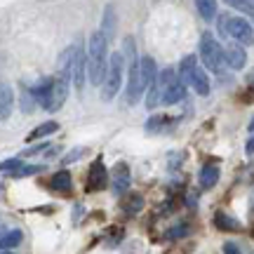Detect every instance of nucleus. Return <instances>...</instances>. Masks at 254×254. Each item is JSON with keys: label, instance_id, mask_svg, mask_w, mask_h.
<instances>
[{"label": "nucleus", "instance_id": "obj_1", "mask_svg": "<svg viewBox=\"0 0 254 254\" xmlns=\"http://www.w3.org/2000/svg\"><path fill=\"white\" fill-rule=\"evenodd\" d=\"M106 55H109V38L101 31H94L87 43V80L94 87H99L106 78V68H109Z\"/></svg>", "mask_w": 254, "mask_h": 254}, {"label": "nucleus", "instance_id": "obj_2", "mask_svg": "<svg viewBox=\"0 0 254 254\" xmlns=\"http://www.w3.org/2000/svg\"><path fill=\"white\" fill-rule=\"evenodd\" d=\"M125 47L127 57H129V73H127V92H125V104L127 106H134L136 101L141 99L144 94V82H141V68H139V62H136V50H134V40L132 38H125Z\"/></svg>", "mask_w": 254, "mask_h": 254}, {"label": "nucleus", "instance_id": "obj_3", "mask_svg": "<svg viewBox=\"0 0 254 254\" xmlns=\"http://www.w3.org/2000/svg\"><path fill=\"white\" fill-rule=\"evenodd\" d=\"M123 71H125V57H123V52H113L109 59L106 78L101 82V99L104 101H111L118 94L120 85H123Z\"/></svg>", "mask_w": 254, "mask_h": 254}, {"label": "nucleus", "instance_id": "obj_4", "mask_svg": "<svg viewBox=\"0 0 254 254\" xmlns=\"http://www.w3.org/2000/svg\"><path fill=\"white\" fill-rule=\"evenodd\" d=\"M219 31L224 36L233 38L238 45H252L254 43V28L243 17H228V14H224L219 19Z\"/></svg>", "mask_w": 254, "mask_h": 254}, {"label": "nucleus", "instance_id": "obj_5", "mask_svg": "<svg viewBox=\"0 0 254 254\" xmlns=\"http://www.w3.org/2000/svg\"><path fill=\"white\" fill-rule=\"evenodd\" d=\"M200 59L205 64V68L212 73H221L224 71V47L217 43V38L212 36V33H202L200 38Z\"/></svg>", "mask_w": 254, "mask_h": 254}, {"label": "nucleus", "instance_id": "obj_6", "mask_svg": "<svg viewBox=\"0 0 254 254\" xmlns=\"http://www.w3.org/2000/svg\"><path fill=\"white\" fill-rule=\"evenodd\" d=\"M82 59H85V55H82V50H80V43L66 47L64 55L59 57V78H64L66 82L73 80L75 68H78V64H80Z\"/></svg>", "mask_w": 254, "mask_h": 254}, {"label": "nucleus", "instance_id": "obj_7", "mask_svg": "<svg viewBox=\"0 0 254 254\" xmlns=\"http://www.w3.org/2000/svg\"><path fill=\"white\" fill-rule=\"evenodd\" d=\"M106 184H109L106 167H104L101 160H94L90 167V174H87V190H101V189H106Z\"/></svg>", "mask_w": 254, "mask_h": 254}, {"label": "nucleus", "instance_id": "obj_8", "mask_svg": "<svg viewBox=\"0 0 254 254\" xmlns=\"http://www.w3.org/2000/svg\"><path fill=\"white\" fill-rule=\"evenodd\" d=\"M111 189L116 195H123L129 189V167L125 163H118L111 172Z\"/></svg>", "mask_w": 254, "mask_h": 254}, {"label": "nucleus", "instance_id": "obj_9", "mask_svg": "<svg viewBox=\"0 0 254 254\" xmlns=\"http://www.w3.org/2000/svg\"><path fill=\"white\" fill-rule=\"evenodd\" d=\"M52 90H55V78H43V80L33 85V99L40 104L45 111H50V101H52Z\"/></svg>", "mask_w": 254, "mask_h": 254}, {"label": "nucleus", "instance_id": "obj_10", "mask_svg": "<svg viewBox=\"0 0 254 254\" xmlns=\"http://www.w3.org/2000/svg\"><path fill=\"white\" fill-rule=\"evenodd\" d=\"M224 62H226V66H231V68H236V71H240L243 66L247 64V52L243 45H238V43H231V45L224 47Z\"/></svg>", "mask_w": 254, "mask_h": 254}, {"label": "nucleus", "instance_id": "obj_11", "mask_svg": "<svg viewBox=\"0 0 254 254\" xmlns=\"http://www.w3.org/2000/svg\"><path fill=\"white\" fill-rule=\"evenodd\" d=\"M186 85H190L193 90L198 92L200 97H207L209 94V75H207V71H202L200 66H195L193 71L189 73V78H186Z\"/></svg>", "mask_w": 254, "mask_h": 254}, {"label": "nucleus", "instance_id": "obj_12", "mask_svg": "<svg viewBox=\"0 0 254 254\" xmlns=\"http://www.w3.org/2000/svg\"><path fill=\"white\" fill-rule=\"evenodd\" d=\"M139 68H141V82H144V90H153L155 80H158V68H155L153 57H141L139 59Z\"/></svg>", "mask_w": 254, "mask_h": 254}, {"label": "nucleus", "instance_id": "obj_13", "mask_svg": "<svg viewBox=\"0 0 254 254\" xmlns=\"http://www.w3.org/2000/svg\"><path fill=\"white\" fill-rule=\"evenodd\" d=\"M14 106V92L9 87V82L0 80V120H7Z\"/></svg>", "mask_w": 254, "mask_h": 254}, {"label": "nucleus", "instance_id": "obj_14", "mask_svg": "<svg viewBox=\"0 0 254 254\" xmlns=\"http://www.w3.org/2000/svg\"><path fill=\"white\" fill-rule=\"evenodd\" d=\"M68 97V82L64 78H55V90H52V101H50V111H59L64 101Z\"/></svg>", "mask_w": 254, "mask_h": 254}, {"label": "nucleus", "instance_id": "obj_15", "mask_svg": "<svg viewBox=\"0 0 254 254\" xmlns=\"http://www.w3.org/2000/svg\"><path fill=\"white\" fill-rule=\"evenodd\" d=\"M200 189H212V186H217L219 182V167L217 165H205L202 170H200Z\"/></svg>", "mask_w": 254, "mask_h": 254}, {"label": "nucleus", "instance_id": "obj_16", "mask_svg": "<svg viewBox=\"0 0 254 254\" xmlns=\"http://www.w3.org/2000/svg\"><path fill=\"white\" fill-rule=\"evenodd\" d=\"M184 97H186V90H184V82H172L167 90L163 92V104H167V106H172V104H177V101H182Z\"/></svg>", "mask_w": 254, "mask_h": 254}, {"label": "nucleus", "instance_id": "obj_17", "mask_svg": "<svg viewBox=\"0 0 254 254\" xmlns=\"http://www.w3.org/2000/svg\"><path fill=\"white\" fill-rule=\"evenodd\" d=\"M21 231L19 228H14V231H7V233H2L0 236V252H9L12 247H17L19 243H21Z\"/></svg>", "mask_w": 254, "mask_h": 254}, {"label": "nucleus", "instance_id": "obj_18", "mask_svg": "<svg viewBox=\"0 0 254 254\" xmlns=\"http://www.w3.org/2000/svg\"><path fill=\"white\" fill-rule=\"evenodd\" d=\"M195 7H198V14L205 21H212L217 17V0H195Z\"/></svg>", "mask_w": 254, "mask_h": 254}, {"label": "nucleus", "instance_id": "obj_19", "mask_svg": "<svg viewBox=\"0 0 254 254\" xmlns=\"http://www.w3.org/2000/svg\"><path fill=\"white\" fill-rule=\"evenodd\" d=\"M52 189L55 190H62V193H66V190H71L73 186V179H71V172H66V170H62V172H57L55 177H52Z\"/></svg>", "mask_w": 254, "mask_h": 254}, {"label": "nucleus", "instance_id": "obj_20", "mask_svg": "<svg viewBox=\"0 0 254 254\" xmlns=\"http://www.w3.org/2000/svg\"><path fill=\"white\" fill-rule=\"evenodd\" d=\"M57 129H59V123H55V120H50V123H43L40 127H36L31 134L26 136L28 141H33V139H40V136H47V134H55Z\"/></svg>", "mask_w": 254, "mask_h": 254}, {"label": "nucleus", "instance_id": "obj_21", "mask_svg": "<svg viewBox=\"0 0 254 254\" xmlns=\"http://www.w3.org/2000/svg\"><path fill=\"white\" fill-rule=\"evenodd\" d=\"M214 224H217V228H221V231H240V224H238L233 217L224 214V212H217Z\"/></svg>", "mask_w": 254, "mask_h": 254}, {"label": "nucleus", "instance_id": "obj_22", "mask_svg": "<svg viewBox=\"0 0 254 254\" xmlns=\"http://www.w3.org/2000/svg\"><path fill=\"white\" fill-rule=\"evenodd\" d=\"M226 5H231L233 9L243 12V14L254 17V0H226Z\"/></svg>", "mask_w": 254, "mask_h": 254}, {"label": "nucleus", "instance_id": "obj_23", "mask_svg": "<svg viewBox=\"0 0 254 254\" xmlns=\"http://www.w3.org/2000/svg\"><path fill=\"white\" fill-rule=\"evenodd\" d=\"M113 31H116V14H113V7L109 5V7H106V14H104V31H101V33L106 38H111Z\"/></svg>", "mask_w": 254, "mask_h": 254}, {"label": "nucleus", "instance_id": "obj_24", "mask_svg": "<svg viewBox=\"0 0 254 254\" xmlns=\"http://www.w3.org/2000/svg\"><path fill=\"white\" fill-rule=\"evenodd\" d=\"M21 160H19V158H9V160H2V163H0V172L2 174H12V177H14V172H19V170H21Z\"/></svg>", "mask_w": 254, "mask_h": 254}, {"label": "nucleus", "instance_id": "obj_25", "mask_svg": "<svg viewBox=\"0 0 254 254\" xmlns=\"http://www.w3.org/2000/svg\"><path fill=\"white\" fill-rule=\"evenodd\" d=\"M141 209V195H132L129 198V212H139Z\"/></svg>", "mask_w": 254, "mask_h": 254}, {"label": "nucleus", "instance_id": "obj_26", "mask_svg": "<svg viewBox=\"0 0 254 254\" xmlns=\"http://www.w3.org/2000/svg\"><path fill=\"white\" fill-rule=\"evenodd\" d=\"M224 254H243V252L238 250L236 243H226V245H224Z\"/></svg>", "mask_w": 254, "mask_h": 254}, {"label": "nucleus", "instance_id": "obj_27", "mask_svg": "<svg viewBox=\"0 0 254 254\" xmlns=\"http://www.w3.org/2000/svg\"><path fill=\"white\" fill-rule=\"evenodd\" d=\"M80 155H82V148H78V151H73V153L66 155V163H73V160H78Z\"/></svg>", "mask_w": 254, "mask_h": 254}, {"label": "nucleus", "instance_id": "obj_28", "mask_svg": "<svg viewBox=\"0 0 254 254\" xmlns=\"http://www.w3.org/2000/svg\"><path fill=\"white\" fill-rule=\"evenodd\" d=\"M186 236V226H177V231H170V238H179Z\"/></svg>", "mask_w": 254, "mask_h": 254}, {"label": "nucleus", "instance_id": "obj_29", "mask_svg": "<svg viewBox=\"0 0 254 254\" xmlns=\"http://www.w3.org/2000/svg\"><path fill=\"white\" fill-rule=\"evenodd\" d=\"M247 153H250V155L254 153V139H250V141H247Z\"/></svg>", "mask_w": 254, "mask_h": 254}, {"label": "nucleus", "instance_id": "obj_30", "mask_svg": "<svg viewBox=\"0 0 254 254\" xmlns=\"http://www.w3.org/2000/svg\"><path fill=\"white\" fill-rule=\"evenodd\" d=\"M252 209H254V193H252Z\"/></svg>", "mask_w": 254, "mask_h": 254}, {"label": "nucleus", "instance_id": "obj_31", "mask_svg": "<svg viewBox=\"0 0 254 254\" xmlns=\"http://www.w3.org/2000/svg\"><path fill=\"white\" fill-rule=\"evenodd\" d=\"M0 254H14V252H0Z\"/></svg>", "mask_w": 254, "mask_h": 254}]
</instances>
